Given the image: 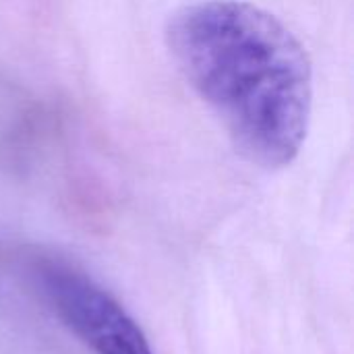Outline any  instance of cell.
<instances>
[{"label":"cell","mask_w":354,"mask_h":354,"mask_svg":"<svg viewBox=\"0 0 354 354\" xmlns=\"http://www.w3.org/2000/svg\"><path fill=\"white\" fill-rule=\"evenodd\" d=\"M39 282L54 313L95 354H153L139 326L85 274L48 263Z\"/></svg>","instance_id":"2"},{"label":"cell","mask_w":354,"mask_h":354,"mask_svg":"<svg viewBox=\"0 0 354 354\" xmlns=\"http://www.w3.org/2000/svg\"><path fill=\"white\" fill-rule=\"evenodd\" d=\"M166 44L245 160L278 170L299 156L313 75L303 44L284 23L243 0H203L168 19Z\"/></svg>","instance_id":"1"}]
</instances>
